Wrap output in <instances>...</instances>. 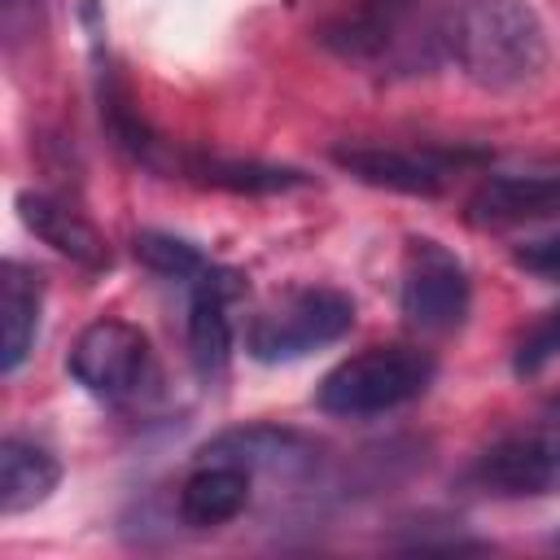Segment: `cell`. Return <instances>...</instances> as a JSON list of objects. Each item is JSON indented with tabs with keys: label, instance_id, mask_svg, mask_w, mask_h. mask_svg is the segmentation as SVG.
<instances>
[{
	"label": "cell",
	"instance_id": "cell-14",
	"mask_svg": "<svg viewBox=\"0 0 560 560\" xmlns=\"http://www.w3.org/2000/svg\"><path fill=\"white\" fill-rule=\"evenodd\" d=\"M411 13L416 0H359L337 22H328L324 39L346 57H381L402 39Z\"/></svg>",
	"mask_w": 560,
	"mask_h": 560
},
{
	"label": "cell",
	"instance_id": "cell-15",
	"mask_svg": "<svg viewBox=\"0 0 560 560\" xmlns=\"http://www.w3.org/2000/svg\"><path fill=\"white\" fill-rule=\"evenodd\" d=\"M61 481V464L26 442V438H4L0 442V512L4 516H18V512H31L35 503H44Z\"/></svg>",
	"mask_w": 560,
	"mask_h": 560
},
{
	"label": "cell",
	"instance_id": "cell-4",
	"mask_svg": "<svg viewBox=\"0 0 560 560\" xmlns=\"http://www.w3.org/2000/svg\"><path fill=\"white\" fill-rule=\"evenodd\" d=\"M402 315L420 328V332H451L464 324L472 289H468V271L464 262L433 236H411L407 241V258H402Z\"/></svg>",
	"mask_w": 560,
	"mask_h": 560
},
{
	"label": "cell",
	"instance_id": "cell-11",
	"mask_svg": "<svg viewBox=\"0 0 560 560\" xmlns=\"http://www.w3.org/2000/svg\"><path fill=\"white\" fill-rule=\"evenodd\" d=\"M39 306H44V276L18 258H4L0 267V368L18 372L31 354V341L39 332Z\"/></svg>",
	"mask_w": 560,
	"mask_h": 560
},
{
	"label": "cell",
	"instance_id": "cell-6",
	"mask_svg": "<svg viewBox=\"0 0 560 560\" xmlns=\"http://www.w3.org/2000/svg\"><path fill=\"white\" fill-rule=\"evenodd\" d=\"M332 162L341 171H350L354 179L372 184V188L411 192V197L442 192V184L459 166V158H451V153H433V149L416 153V149H381V144H346V149H332Z\"/></svg>",
	"mask_w": 560,
	"mask_h": 560
},
{
	"label": "cell",
	"instance_id": "cell-13",
	"mask_svg": "<svg viewBox=\"0 0 560 560\" xmlns=\"http://www.w3.org/2000/svg\"><path fill=\"white\" fill-rule=\"evenodd\" d=\"M249 503V468L228 459H206L184 486H179V516L197 529L228 525Z\"/></svg>",
	"mask_w": 560,
	"mask_h": 560
},
{
	"label": "cell",
	"instance_id": "cell-16",
	"mask_svg": "<svg viewBox=\"0 0 560 560\" xmlns=\"http://www.w3.org/2000/svg\"><path fill=\"white\" fill-rule=\"evenodd\" d=\"M192 179L210 184V188H228V192H289L302 188L306 175L289 171V166H262V162H223V158H197L184 166Z\"/></svg>",
	"mask_w": 560,
	"mask_h": 560
},
{
	"label": "cell",
	"instance_id": "cell-8",
	"mask_svg": "<svg viewBox=\"0 0 560 560\" xmlns=\"http://www.w3.org/2000/svg\"><path fill=\"white\" fill-rule=\"evenodd\" d=\"M560 214V175H490L468 197V223L516 228Z\"/></svg>",
	"mask_w": 560,
	"mask_h": 560
},
{
	"label": "cell",
	"instance_id": "cell-12",
	"mask_svg": "<svg viewBox=\"0 0 560 560\" xmlns=\"http://www.w3.org/2000/svg\"><path fill=\"white\" fill-rule=\"evenodd\" d=\"M556 468H560V459L538 433V438H503V442H494L490 451H481L472 477H477V486H486L494 494H538V490L551 486Z\"/></svg>",
	"mask_w": 560,
	"mask_h": 560
},
{
	"label": "cell",
	"instance_id": "cell-19",
	"mask_svg": "<svg viewBox=\"0 0 560 560\" xmlns=\"http://www.w3.org/2000/svg\"><path fill=\"white\" fill-rule=\"evenodd\" d=\"M516 262H521L525 271H534V276L556 280V276H560V236H538V241H525V245L516 249Z\"/></svg>",
	"mask_w": 560,
	"mask_h": 560
},
{
	"label": "cell",
	"instance_id": "cell-2",
	"mask_svg": "<svg viewBox=\"0 0 560 560\" xmlns=\"http://www.w3.org/2000/svg\"><path fill=\"white\" fill-rule=\"evenodd\" d=\"M433 381V359L416 346H372L341 359L315 389L328 416H376L420 398Z\"/></svg>",
	"mask_w": 560,
	"mask_h": 560
},
{
	"label": "cell",
	"instance_id": "cell-20",
	"mask_svg": "<svg viewBox=\"0 0 560 560\" xmlns=\"http://www.w3.org/2000/svg\"><path fill=\"white\" fill-rule=\"evenodd\" d=\"M542 442L556 451V459H560V402L547 411V424H542Z\"/></svg>",
	"mask_w": 560,
	"mask_h": 560
},
{
	"label": "cell",
	"instance_id": "cell-10",
	"mask_svg": "<svg viewBox=\"0 0 560 560\" xmlns=\"http://www.w3.org/2000/svg\"><path fill=\"white\" fill-rule=\"evenodd\" d=\"M206 459H228L241 464L249 472H306L315 468V442L293 433V429H276V424H245V429H228L219 438H210L201 446Z\"/></svg>",
	"mask_w": 560,
	"mask_h": 560
},
{
	"label": "cell",
	"instance_id": "cell-3",
	"mask_svg": "<svg viewBox=\"0 0 560 560\" xmlns=\"http://www.w3.org/2000/svg\"><path fill=\"white\" fill-rule=\"evenodd\" d=\"M354 328V302L341 289H293L254 315L245 350L258 363H293Z\"/></svg>",
	"mask_w": 560,
	"mask_h": 560
},
{
	"label": "cell",
	"instance_id": "cell-17",
	"mask_svg": "<svg viewBox=\"0 0 560 560\" xmlns=\"http://www.w3.org/2000/svg\"><path fill=\"white\" fill-rule=\"evenodd\" d=\"M136 258H140L149 271L171 276V280H184V284L201 280V276L214 267V262L201 258L197 245H188V241H179V236H171V232H140V236H136Z\"/></svg>",
	"mask_w": 560,
	"mask_h": 560
},
{
	"label": "cell",
	"instance_id": "cell-18",
	"mask_svg": "<svg viewBox=\"0 0 560 560\" xmlns=\"http://www.w3.org/2000/svg\"><path fill=\"white\" fill-rule=\"evenodd\" d=\"M551 359H560V306H551L538 324L525 328V337L516 341L512 368H516V376H534V372H542Z\"/></svg>",
	"mask_w": 560,
	"mask_h": 560
},
{
	"label": "cell",
	"instance_id": "cell-21",
	"mask_svg": "<svg viewBox=\"0 0 560 560\" xmlns=\"http://www.w3.org/2000/svg\"><path fill=\"white\" fill-rule=\"evenodd\" d=\"M9 4H22V0H9Z\"/></svg>",
	"mask_w": 560,
	"mask_h": 560
},
{
	"label": "cell",
	"instance_id": "cell-22",
	"mask_svg": "<svg viewBox=\"0 0 560 560\" xmlns=\"http://www.w3.org/2000/svg\"><path fill=\"white\" fill-rule=\"evenodd\" d=\"M556 547H560V538H556Z\"/></svg>",
	"mask_w": 560,
	"mask_h": 560
},
{
	"label": "cell",
	"instance_id": "cell-5",
	"mask_svg": "<svg viewBox=\"0 0 560 560\" xmlns=\"http://www.w3.org/2000/svg\"><path fill=\"white\" fill-rule=\"evenodd\" d=\"M66 368L88 394H96L105 402L136 398L149 381V368H153L149 337L127 319H96L70 346Z\"/></svg>",
	"mask_w": 560,
	"mask_h": 560
},
{
	"label": "cell",
	"instance_id": "cell-9",
	"mask_svg": "<svg viewBox=\"0 0 560 560\" xmlns=\"http://www.w3.org/2000/svg\"><path fill=\"white\" fill-rule=\"evenodd\" d=\"M18 214L22 223L52 245L57 254H66L70 262H79L83 271H105L109 267V245L105 236L92 228V219H83L70 201L52 197V192H18Z\"/></svg>",
	"mask_w": 560,
	"mask_h": 560
},
{
	"label": "cell",
	"instance_id": "cell-7",
	"mask_svg": "<svg viewBox=\"0 0 560 560\" xmlns=\"http://www.w3.org/2000/svg\"><path fill=\"white\" fill-rule=\"evenodd\" d=\"M188 350H192V368L206 385L228 376V359H232V324H228V302L241 293V276L210 267L201 280L188 284Z\"/></svg>",
	"mask_w": 560,
	"mask_h": 560
},
{
	"label": "cell",
	"instance_id": "cell-1",
	"mask_svg": "<svg viewBox=\"0 0 560 560\" xmlns=\"http://www.w3.org/2000/svg\"><path fill=\"white\" fill-rule=\"evenodd\" d=\"M442 39L486 92H516L547 70V31L525 0H451Z\"/></svg>",
	"mask_w": 560,
	"mask_h": 560
}]
</instances>
